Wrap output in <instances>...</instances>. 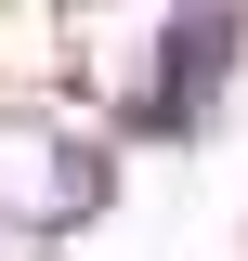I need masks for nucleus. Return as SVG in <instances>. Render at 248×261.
Wrapping results in <instances>:
<instances>
[{
	"mask_svg": "<svg viewBox=\"0 0 248 261\" xmlns=\"http://www.w3.org/2000/svg\"><path fill=\"white\" fill-rule=\"evenodd\" d=\"M222 65H235V13H170V92L131 105V130H196V105L222 92Z\"/></svg>",
	"mask_w": 248,
	"mask_h": 261,
	"instance_id": "obj_1",
	"label": "nucleus"
}]
</instances>
